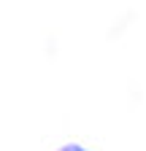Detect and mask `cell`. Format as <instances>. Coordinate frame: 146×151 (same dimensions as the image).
Returning <instances> with one entry per match:
<instances>
[{"mask_svg":"<svg viewBox=\"0 0 146 151\" xmlns=\"http://www.w3.org/2000/svg\"><path fill=\"white\" fill-rule=\"evenodd\" d=\"M60 151H87V148H81V146H76V143H68V146H62Z\"/></svg>","mask_w":146,"mask_h":151,"instance_id":"1","label":"cell"}]
</instances>
